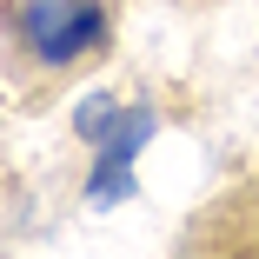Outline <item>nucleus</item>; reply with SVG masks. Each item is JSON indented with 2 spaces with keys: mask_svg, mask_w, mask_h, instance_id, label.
I'll use <instances>...</instances> for the list:
<instances>
[{
  "mask_svg": "<svg viewBox=\"0 0 259 259\" xmlns=\"http://www.w3.org/2000/svg\"><path fill=\"white\" fill-rule=\"evenodd\" d=\"M20 33H27V47L47 67H67L87 47L107 40V7L100 0H27L20 7Z\"/></svg>",
  "mask_w": 259,
  "mask_h": 259,
  "instance_id": "1",
  "label": "nucleus"
},
{
  "mask_svg": "<svg viewBox=\"0 0 259 259\" xmlns=\"http://www.w3.org/2000/svg\"><path fill=\"white\" fill-rule=\"evenodd\" d=\"M146 133H153V113H146V107H126V120L100 140V166H93V180H87V199H93V206L133 193V153L146 146Z\"/></svg>",
  "mask_w": 259,
  "mask_h": 259,
  "instance_id": "2",
  "label": "nucleus"
},
{
  "mask_svg": "<svg viewBox=\"0 0 259 259\" xmlns=\"http://www.w3.org/2000/svg\"><path fill=\"white\" fill-rule=\"evenodd\" d=\"M120 120H126V107H120V100H107V93H87V100H80V113H73L80 140H93V146L107 140V133H113Z\"/></svg>",
  "mask_w": 259,
  "mask_h": 259,
  "instance_id": "3",
  "label": "nucleus"
}]
</instances>
